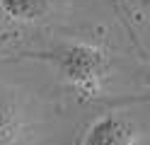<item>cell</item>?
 Masks as SVG:
<instances>
[{
	"mask_svg": "<svg viewBox=\"0 0 150 145\" xmlns=\"http://www.w3.org/2000/svg\"><path fill=\"white\" fill-rule=\"evenodd\" d=\"M138 135V126L124 114H104L87 128L80 145H128Z\"/></svg>",
	"mask_w": 150,
	"mask_h": 145,
	"instance_id": "cell-2",
	"label": "cell"
},
{
	"mask_svg": "<svg viewBox=\"0 0 150 145\" xmlns=\"http://www.w3.org/2000/svg\"><path fill=\"white\" fill-rule=\"evenodd\" d=\"M128 145H148V143H145L143 138H140V135H136V138H133V140H131Z\"/></svg>",
	"mask_w": 150,
	"mask_h": 145,
	"instance_id": "cell-5",
	"label": "cell"
},
{
	"mask_svg": "<svg viewBox=\"0 0 150 145\" xmlns=\"http://www.w3.org/2000/svg\"><path fill=\"white\" fill-rule=\"evenodd\" d=\"M36 61H49L58 68V73L65 82L82 97H95L102 87V80L107 75V53L95 44L73 41L56 46L51 51L32 53Z\"/></svg>",
	"mask_w": 150,
	"mask_h": 145,
	"instance_id": "cell-1",
	"label": "cell"
},
{
	"mask_svg": "<svg viewBox=\"0 0 150 145\" xmlns=\"http://www.w3.org/2000/svg\"><path fill=\"white\" fill-rule=\"evenodd\" d=\"M24 135V114L12 99L0 97V145H15Z\"/></svg>",
	"mask_w": 150,
	"mask_h": 145,
	"instance_id": "cell-3",
	"label": "cell"
},
{
	"mask_svg": "<svg viewBox=\"0 0 150 145\" xmlns=\"http://www.w3.org/2000/svg\"><path fill=\"white\" fill-rule=\"evenodd\" d=\"M51 3L53 0H0V10L17 22H34L51 10Z\"/></svg>",
	"mask_w": 150,
	"mask_h": 145,
	"instance_id": "cell-4",
	"label": "cell"
}]
</instances>
